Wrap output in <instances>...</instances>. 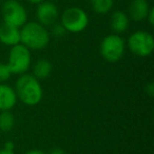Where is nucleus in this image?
I'll return each mask as SVG.
<instances>
[{
  "mask_svg": "<svg viewBox=\"0 0 154 154\" xmlns=\"http://www.w3.org/2000/svg\"><path fill=\"white\" fill-rule=\"evenodd\" d=\"M110 26L116 34H120L129 28V16L122 11H116L112 14L110 19Z\"/></svg>",
  "mask_w": 154,
  "mask_h": 154,
  "instance_id": "12",
  "label": "nucleus"
},
{
  "mask_svg": "<svg viewBox=\"0 0 154 154\" xmlns=\"http://www.w3.org/2000/svg\"><path fill=\"white\" fill-rule=\"evenodd\" d=\"M26 154H45V153L43 151H41V150L34 149V150H30V151H28Z\"/></svg>",
  "mask_w": 154,
  "mask_h": 154,
  "instance_id": "22",
  "label": "nucleus"
},
{
  "mask_svg": "<svg viewBox=\"0 0 154 154\" xmlns=\"http://www.w3.org/2000/svg\"><path fill=\"white\" fill-rule=\"evenodd\" d=\"M99 52L103 59L109 62H116L124 56L125 41L118 34H111L101 40Z\"/></svg>",
  "mask_w": 154,
  "mask_h": 154,
  "instance_id": "5",
  "label": "nucleus"
},
{
  "mask_svg": "<svg viewBox=\"0 0 154 154\" xmlns=\"http://www.w3.org/2000/svg\"><path fill=\"white\" fill-rule=\"evenodd\" d=\"M66 32L80 33L88 26L89 17L80 8L72 7L64 10L61 15V22Z\"/></svg>",
  "mask_w": 154,
  "mask_h": 154,
  "instance_id": "4",
  "label": "nucleus"
},
{
  "mask_svg": "<svg viewBox=\"0 0 154 154\" xmlns=\"http://www.w3.org/2000/svg\"><path fill=\"white\" fill-rule=\"evenodd\" d=\"M0 1H1V0H0Z\"/></svg>",
  "mask_w": 154,
  "mask_h": 154,
  "instance_id": "25",
  "label": "nucleus"
},
{
  "mask_svg": "<svg viewBox=\"0 0 154 154\" xmlns=\"http://www.w3.org/2000/svg\"><path fill=\"white\" fill-rule=\"evenodd\" d=\"M3 22L21 28L28 20V14L24 7L17 0H7L2 5Z\"/></svg>",
  "mask_w": 154,
  "mask_h": 154,
  "instance_id": "7",
  "label": "nucleus"
},
{
  "mask_svg": "<svg viewBox=\"0 0 154 154\" xmlns=\"http://www.w3.org/2000/svg\"><path fill=\"white\" fill-rule=\"evenodd\" d=\"M3 149L14 151V143H12V141H7V143H5V148H3Z\"/></svg>",
  "mask_w": 154,
  "mask_h": 154,
  "instance_id": "21",
  "label": "nucleus"
},
{
  "mask_svg": "<svg viewBox=\"0 0 154 154\" xmlns=\"http://www.w3.org/2000/svg\"><path fill=\"white\" fill-rule=\"evenodd\" d=\"M150 5L147 0H133L129 5V17L134 21H143L147 19Z\"/></svg>",
  "mask_w": 154,
  "mask_h": 154,
  "instance_id": "11",
  "label": "nucleus"
},
{
  "mask_svg": "<svg viewBox=\"0 0 154 154\" xmlns=\"http://www.w3.org/2000/svg\"><path fill=\"white\" fill-rule=\"evenodd\" d=\"M52 26H53V28H52V34L55 37H61L66 33V29L63 28V26L61 23H56L55 22Z\"/></svg>",
  "mask_w": 154,
  "mask_h": 154,
  "instance_id": "17",
  "label": "nucleus"
},
{
  "mask_svg": "<svg viewBox=\"0 0 154 154\" xmlns=\"http://www.w3.org/2000/svg\"><path fill=\"white\" fill-rule=\"evenodd\" d=\"M92 10L97 14H107L112 10L114 0H90Z\"/></svg>",
  "mask_w": 154,
  "mask_h": 154,
  "instance_id": "15",
  "label": "nucleus"
},
{
  "mask_svg": "<svg viewBox=\"0 0 154 154\" xmlns=\"http://www.w3.org/2000/svg\"><path fill=\"white\" fill-rule=\"evenodd\" d=\"M29 2L33 3V5H39V3L43 2V1H45V0H28Z\"/></svg>",
  "mask_w": 154,
  "mask_h": 154,
  "instance_id": "24",
  "label": "nucleus"
},
{
  "mask_svg": "<svg viewBox=\"0 0 154 154\" xmlns=\"http://www.w3.org/2000/svg\"><path fill=\"white\" fill-rule=\"evenodd\" d=\"M146 93H147L149 96H153L154 94V85L152 82H150L149 85L146 86Z\"/></svg>",
  "mask_w": 154,
  "mask_h": 154,
  "instance_id": "18",
  "label": "nucleus"
},
{
  "mask_svg": "<svg viewBox=\"0 0 154 154\" xmlns=\"http://www.w3.org/2000/svg\"><path fill=\"white\" fill-rule=\"evenodd\" d=\"M15 126V116L10 111L0 112V131L2 132H10L13 130Z\"/></svg>",
  "mask_w": 154,
  "mask_h": 154,
  "instance_id": "14",
  "label": "nucleus"
},
{
  "mask_svg": "<svg viewBox=\"0 0 154 154\" xmlns=\"http://www.w3.org/2000/svg\"><path fill=\"white\" fill-rule=\"evenodd\" d=\"M49 154H66V152L60 148H55V149L51 150Z\"/></svg>",
  "mask_w": 154,
  "mask_h": 154,
  "instance_id": "20",
  "label": "nucleus"
},
{
  "mask_svg": "<svg viewBox=\"0 0 154 154\" xmlns=\"http://www.w3.org/2000/svg\"><path fill=\"white\" fill-rule=\"evenodd\" d=\"M49 42V32L38 22H26L20 29V43L29 50H42Z\"/></svg>",
  "mask_w": 154,
  "mask_h": 154,
  "instance_id": "2",
  "label": "nucleus"
},
{
  "mask_svg": "<svg viewBox=\"0 0 154 154\" xmlns=\"http://www.w3.org/2000/svg\"><path fill=\"white\" fill-rule=\"evenodd\" d=\"M36 17L38 23L43 26H50L57 21L58 18V9L53 2L43 1L39 3L36 10Z\"/></svg>",
  "mask_w": 154,
  "mask_h": 154,
  "instance_id": "8",
  "label": "nucleus"
},
{
  "mask_svg": "<svg viewBox=\"0 0 154 154\" xmlns=\"http://www.w3.org/2000/svg\"><path fill=\"white\" fill-rule=\"evenodd\" d=\"M52 63L48 59H39L37 60V62L35 63L34 68H33V75L36 77L37 79H45L50 76L52 72Z\"/></svg>",
  "mask_w": 154,
  "mask_h": 154,
  "instance_id": "13",
  "label": "nucleus"
},
{
  "mask_svg": "<svg viewBox=\"0 0 154 154\" xmlns=\"http://www.w3.org/2000/svg\"><path fill=\"white\" fill-rule=\"evenodd\" d=\"M128 45L134 55L139 57H148L154 50V38L146 31H137L129 37Z\"/></svg>",
  "mask_w": 154,
  "mask_h": 154,
  "instance_id": "6",
  "label": "nucleus"
},
{
  "mask_svg": "<svg viewBox=\"0 0 154 154\" xmlns=\"http://www.w3.org/2000/svg\"><path fill=\"white\" fill-rule=\"evenodd\" d=\"M31 61L32 57L30 50L22 43H18L13 45L10 50L7 64L12 74L22 75L30 69Z\"/></svg>",
  "mask_w": 154,
  "mask_h": 154,
  "instance_id": "3",
  "label": "nucleus"
},
{
  "mask_svg": "<svg viewBox=\"0 0 154 154\" xmlns=\"http://www.w3.org/2000/svg\"><path fill=\"white\" fill-rule=\"evenodd\" d=\"M147 19L149 20L150 24L153 26L154 24V9L153 8H150V11H149V13H148Z\"/></svg>",
  "mask_w": 154,
  "mask_h": 154,
  "instance_id": "19",
  "label": "nucleus"
},
{
  "mask_svg": "<svg viewBox=\"0 0 154 154\" xmlns=\"http://www.w3.org/2000/svg\"><path fill=\"white\" fill-rule=\"evenodd\" d=\"M0 42L13 47L20 43V29L9 23L0 24Z\"/></svg>",
  "mask_w": 154,
  "mask_h": 154,
  "instance_id": "9",
  "label": "nucleus"
},
{
  "mask_svg": "<svg viewBox=\"0 0 154 154\" xmlns=\"http://www.w3.org/2000/svg\"><path fill=\"white\" fill-rule=\"evenodd\" d=\"M17 99L26 106H36L42 99V88L39 80L33 74L20 75L15 84Z\"/></svg>",
  "mask_w": 154,
  "mask_h": 154,
  "instance_id": "1",
  "label": "nucleus"
},
{
  "mask_svg": "<svg viewBox=\"0 0 154 154\" xmlns=\"http://www.w3.org/2000/svg\"><path fill=\"white\" fill-rule=\"evenodd\" d=\"M17 103V95L12 87L0 84V111H10Z\"/></svg>",
  "mask_w": 154,
  "mask_h": 154,
  "instance_id": "10",
  "label": "nucleus"
},
{
  "mask_svg": "<svg viewBox=\"0 0 154 154\" xmlns=\"http://www.w3.org/2000/svg\"><path fill=\"white\" fill-rule=\"evenodd\" d=\"M0 154H15V152H14V151H11V150L2 149V150H0Z\"/></svg>",
  "mask_w": 154,
  "mask_h": 154,
  "instance_id": "23",
  "label": "nucleus"
},
{
  "mask_svg": "<svg viewBox=\"0 0 154 154\" xmlns=\"http://www.w3.org/2000/svg\"><path fill=\"white\" fill-rule=\"evenodd\" d=\"M12 73L7 63H0V84H3L11 77Z\"/></svg>",
  "mask_w": 154,
  "mask_h": 154,
  "instance_id": "16",
  "label": "nucleus"
}]
</instances>
